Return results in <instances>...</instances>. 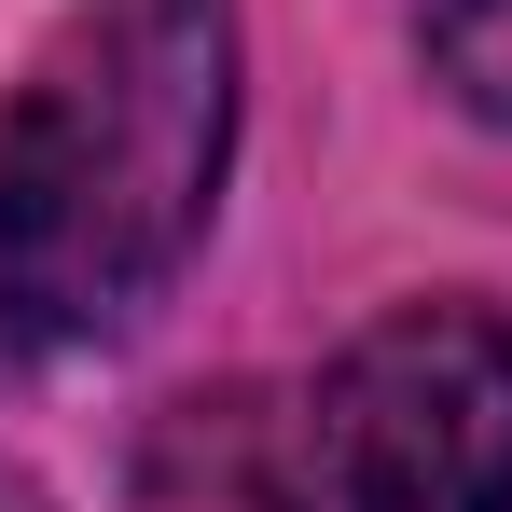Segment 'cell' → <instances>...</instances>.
<instances>
[{"label": "cell", "instance_id": "6da1fadb", "mask_svg": "<svg viewBox=\"0 0 512 512\" xmlns=\"http://www.w3.org/2000/svg\"><path fill=\"white\" fill-rule=\"evenodd\" d=\"M236 153V0H84L0 97V346H97L167 291Z\"/></svg>", "mask_w": 512, "mask_h": 512}, {"label": "cell", "instance_id": "277c9868", "mask_svg": "<svg viewBox=\"0 0 512 512\" xmlns=\"http://www.w3.org/2000/svg\"><path fill=\"white\" fill-rule=\"evenodd\" d=\"M0 512H56V499H42V485H28V471H0Z\"/></svg>", "mask_w": 512, "mask_h": 512}, {"label": "cell", "instance_id": "7a4b0ae2", "mask_svg": "<svg viewBox=\"0 0 512 512\" xmlns=\"http://www.w3.org/2000/svg\"><path fill=\"white\" fill-rule=\"evenodd\" d=\"M263 512H512V319L388 305L277 416Z\"/></svg>", "mask_w": 512, "mask_h": 512}, {"label": "cell", "instance_id": "3957f363", "mask_svg": "<svg viewBox=\"0 0 512 512\" xmlns=\"http://www.w3.org/2000/svg\"><path fill=\"white\" fill-rule=\"evenodd\" d=\"M429 84L471 125H512V0H429Z\"/></svg>", "mask_w": 512, "mask_h": 512}]
</instances>
